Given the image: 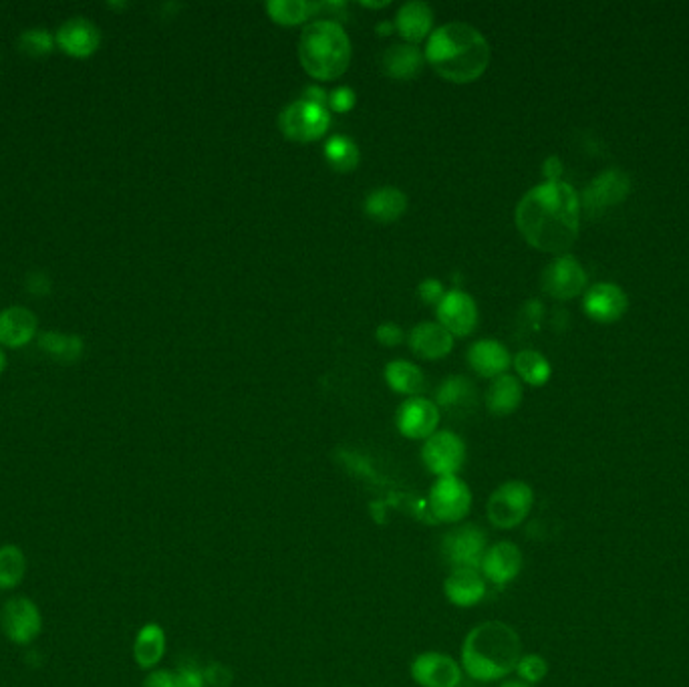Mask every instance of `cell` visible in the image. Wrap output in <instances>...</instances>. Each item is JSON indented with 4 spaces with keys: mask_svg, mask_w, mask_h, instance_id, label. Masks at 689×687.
Segmentation results:
<instances>
[{
    "mask_svg": "<svg viewBox=\"0 0 689 687\" xmlns=\"http://www.w3.org/2000/svg\"><path fill=\"white\" fill-rule=\"evenodd\" d=\"M520 234L538 250L565 252L579 234V198L565 182L532 188L516 206Z\"/></svg>",
    "mask_w": 689,
    "mask_h": 687,
    "instance_id": "1",
    "label": "cell"
},
{
    "mask_svg": "<svg viewBox=\"0 0 689 687\" xmlns=\"http://www.w3.org/2000/svg\"><path fill=\"white\" fill-rule=\"evenodd\" d=\"M25 287L31 295L35 297H45L51 293V279L47 277V272H41V270H33L27 274V279H25Z\"/></svg>",
    "mask_w": 689,
    "mask_h": 687,
    "instance_id": "39",
    "label": "cell"
},
{
    "mask_svg": "<svg viewBox=\"0 0 689 687\" xmlns=\"http://www.w3.org/2000/svg\"><path fill=\"white\" fill-rule=\"evenodd\" d=\"M37 335V317L25 307H9L0 313V343L23 347Z\"/></svg>",
    "mask_w": 689,
    "mask_h": 687,
    "instance_id": "23",
    "label": "cell"
},
{
    "mask_svg": "<svg viewBox=\"0 0 689 687\" xmlns=\"http://www.w3.org/2000/svg\"><path fill=\"white\" fill-rule=\"evenodd\" d=\"M375 31H377L381 37H387V35H391V33H393V23H389V21L379 23V25L375 27Z\"/></svg>",
    "mask_w": 689,
    "mask_h": 687,
    "instance_id": "46",
    "label": "cell"
},
{
    "mask_svg": "<svg viewBox=\"0 0 689 687\" xmlns=\"http://www.w3.org/2000/svg\"><path fill=\"white\" fill-rule=\"evenodd\" d=\"M27 573V557L17 544L0 546V591L19 587Z\"/></svg>",
    "mask_w": 689,
    "mask_h": 687,
    "instance_id": "31",
    "label": "cell"
},
{
    "mask_svg": "<svg viewBox=\"0 0 689 687\" xmlns=\"http://www.w3.org/2000/svg\"><path fill=\"white\" fill-rule=\"evenodd\" d=\"M176 681H178V687H206L204 671L194 665L180 667L176 671Z\"/></svg>",
    "mask_w": 689,
    "mask_h": 687,
    "instance_id": "41",
    "label": "cell"
},
{
    "mask_svg": "<svg viewBox=\"0 0 689 687\" xmlns=\"http://www.w3.org/2000/svg\"><path fill=\"white\" fill-rule=\"evenodd\" d=\"M424 464L432 474L438 478L442 476H458L466 462V446L460 436L454 432L442 430L430 436L422 450Z\"/></svg>",
    "mask_w": 689,
    "mask_h": 687,
    "instance_id": "10",
    "label": "cell"
},
{
    "mask_svg": "<svg viewBox=\"0 0 689 687\" xmlns=\"http://www.w3.org/2000/svg\"><path fill=\"white\" fill-rule=\"evenodd\" d=\"M325 158L337 172H353L359 166L361 154L357 144L347 135H333L325 146Z\"/></svg>",
    "mask_w": 689,
    "mask_h": 687,
    "instance_id": "33",
    "label": "cell"
},
{
    "mask_svg": "<svg viewBox=\"0 0 689 687\" xmlns=\"http://www.w3.org/2000/svg\"><path fill=\"white\" fill-rule=\"evenodd\" d=\"M411 677L422 687H458L462 681V667L446 653L426 651L413 659Z\"/></svg>",
    "mask_w": 689,
    "mask_h": 687,
    "instance_id": "12",
    "label": "cell"
},
{
    "mask_svg": "<svg viewBox=\"0 0 689 687\" xmlns=\"http://www.w3.org/2000/svg\"><path fill=\"white\" fill-rule=\"evenodd\" d=\"M436 405L450 414H466L476 407V385L464 375L448 377L436 393Z\"/></svg>",
    "mask_w": 689,
    "mask_h": 687,
    "instance_id": "25",
    "label": "cell"
},
{
    "mask_svg": "<svg viewBox=\"0 0 689 687\" xmlns=\"http://www.w3.org/2000/svg\"><path fill=\"white\" fill-rule=\"evenodd\" d=\"M144 687H178L176 673L166 671V669H156L146 677Z\"/></svg>",
    "mask_w": 689,
    "mask_h": 687,
    "instance_id": "43",
    "label": "cell"
},
{
    "mask_svg": "<svg viewBox=\"0 0 689 687\" xmlns=\"http://www.w3.org/2000/svg\"><path fill=\"white\" fill-rule=\"evenodd\" d=\"M53 47L55 39L45 29H31L19 37V49L29 57H45Z\"/></svg>",
    "mask_w": 689,
    "mask_h": 687,
    "instance_id": "35",
    "label": "cell"
},
{
    "mask_svg": "<svg viewBox=\"0 0 689 687\" xmlns=\"http://www.w3.org/2000/svg\"><path fill=\"white\" fill-rule=\"evenodd\" d=\"M204 671V679H206V685H212V687H230L232 685V671L222 665V663H212L208 665Z\"/></svg>",
    "mask_w": 689,
    "mask_h": 687,
    "instance_id": "38",
    "label": "cell"
},
{
    "mask_svg": "<svg viewBox=\"0 0 689 687\" xmlns=\"http://www.w3.org/2000/svg\"><path fill=\"white\" fill-rule=\"evenodd\" d=\"M266 11L274 23L283 27L301 25L311 17H317L315 3H307V0H272L266 5Z\"/></svg>",
    "mask_w": 689,
    "mask_h": 687,
    "instance_id": "32",
    "label": "cell"
},
{
    "mask_svg": "<svg viewBox=\"0 0 689 687\" xmlns=\"http://www.w3.org/2000/svg\"><path fill=\"white\" fill-rule=\"evenodd\" d=\"M438 323L452 337H466L476 329L478 307L464 291H450L438 305Z\"/></svg>",
    "mask_w": 689,
    "mask_h": 687,
    "instance_id": "14",
    "label": "cell"
},
{
    "mask_svg": "<svg viewBox=\"0 0 689 687\" xmlns=\"http://www.w3.org/2000/svg\"><path fill=\"white\" fill-rule=\"evenodd\" d=\"M472 492L458 476H442L430 490V510L440 522H460L470 514Z\"/></svg>",
    "mask_w": 689,
    "mask_h": 687,
    "instance_id": "9",
    "label": "cell"
},
{
    "mask_svg": "<svg viewBox=\"0 0 689 687\" xmlns=\"http://www.w3.org/2000/svg\"><path fill=\"white\" fill-rule=\"evenodd\" d=\"M305 99L315 103V105H321V107H327L329 105V93H325L321 87H307L305 89ZM329 109V107H327Z\"/></svg>",
    "mask_w": 689,
    "mask_h": 687,
    "instance_id": "45",
    "label": "cell"
},
{
    "mask_svg": "<svg viewBox=\"0 0 689 687\" xmlns=\"http://www.w3.org/2000/svg\"><path fill=\"white\" fill-rule=\"evenodd\" d=\"M490 45L472 25L448 23L436 29L426 47V61L452 83H470L490 65Z\"/></svg>",
    "mask_w": 689,
    "mask_h": 687,
    "instance_id": "2",
    "label": "cell"
},
{
    "mask_svg": "<svg viewBox=\"0 0 689 687\" xmlns=\"http://www.w3.org/2000/svg\"><path fill=\"white\" fill-rule=\"evenodd\" d=\"M375 337L381 345H387V347H397L401 341H403V331L401 327H397L395 323H383L377 327L375 331Z\"/></svg>",
    "mask_w": 689,
    "mask_h": 687,
    "instance_id": "42",
    "label": "cell"
},
{
    "mask_svg": "<svg viewBox=\"0 0 689 687\" xmlns=\"http://www.w3.org/2000/svg\"><path fill=\"white\" fill-rule=\"evenodd\" d=\"M542 172H544V178L546 182H559V178L563 176V164L559 158H548L542 166Z\"/></svg>",
    "mask_w": 689,
    "mask_h": 687,
    "instance_id": "44",
    "label": "cell"
},
{
    "mask_svg": "<svg viewBox=\"0 0 689 687\" xmlns=\"http://www.w3.org/2000/svg\"><path fill=\"white\" fill-rule=\"evenodd\" d=\"M5 367H7V357H5L3 349H0V373H3V371H5Z\"/></svg>",
    "mask_w": 689,
    "mask_h": 687,
    "instance_id": "48",
    "label": "cell"
},
{
    "mask_svg": "<svg viewBox=\"0 0 689 687\" xmlns=\"http://www.w3.org/2000/svg\"><path fill=\"white\" fill-rule=\"evenodd\" d=\"M385 379L393 391L403 393V395H418L426 387V377L422 369L409 361L387 363Z\"/></svg>",
    "mask_w": 689,
    "mask_h": 687,
    "instance_id": "29",
    "label": "cell"
},
{
    "mask_svg": "<svg viewBox=\"0 0 689 687\" xmlns=\"http://www.w3.org/2000/svg\"><path fill=\"white\" fill-rule=\"evenodd\" d=\"M39 347L59 363H75L85 353V343L79 335H65L57 331L43 333L39 337Z\"/></svg>",
    "mask_w": 689,
    "mask_h": 687,
    "instance_id": "30",
    "label": "cell"
},
{
    "mask_svg": "<svg viewBox=\"0 0 689 687\" xmlns=\"http://www.w3.org/2000/svg\"><path fill=\"white\" fill-rule=\"evenodd\" d=\"M532 504H534L532 488L520 480H512V482H504L492 492L486 506V514H488V520L496 528L510 530L526 520Z\"/></svg>",
    "mask_w": 689,
    "mask_h": 687,
    "instance_id": "5",
    "label": "cell"
},
{
    "mask_svg": "<svg viewBox=\"0 0 689 687\" xmlns=\"http://www.w3.org/2000/svg\"><path fill=\"white\" fill-rule=\"evenodd\" d=\"M55 41L67 55L85 59L99 49L101 33L91 21L83 17H73L57 31Z\"/></svg>",
    "mask_w": 689,
    "mask_h": 687,
    "instance_id": "16",
    "label": "cell"
},
{
    "mask_svg": "<svg viewBox=\"0 0 689 687\" xmlns=\"http://www.w3.org/2000/svg\"><path fill=\"white\" fill-rule=\"evenodd\" d=\"M299 59L313 79L333 81L349 69L351 41L339 23L313 21L301 33Z\"/></svg>",
    "mask_w": 689,
    "mask_h": 687,
    "instance_id": "4",
    "label": "cell"
},
{
    "mask_svg": "<svg viewBox=\"0 0 689 687\" xmlns=\"http://www.w3.org/2000/svg\"><path fill=\"white\" fill-rule=\"evenodd\" d=\"M522 657L518 633L502 621L476 625L462 645V669L476 681H498L516 669Z\"/></svg>",
    "mask_w": 689,
    "mask_h": 687,
    "instance_id": "3",
    "label": "cell"
},
{
    "mask_svg": "<svg viewBox=\"0 0 689 687\" xmlns=\"http://www.w3.org/2000/svg\"><path fill=\"white\" fill-rule=\"evenodd\" d=\"M444 593L456 607H474L486 597V579L476 569H454L444 583Z\"/></svg>",
    "mask_w": 689,
    "mask_h": 687,
    "instance_id": "18",
    "label": "cell"
},
{
    "mask_svg": "<svg viewBox=\"0 0 689 687\" xmlns=\"http://www.w3.org/2000/svg\"><path fill=\"white\" fill-rule=\"evenodd\" d=\"M500 687H532L530 683H524V681H506L502 683Z\"/></svg>",
    "mask_w": 689,
    "mask_h": 687,
    "instance_id": "47",
    "label": "cell"
},
{
    "mask_svg": "<svg viewBox=\"0 0 689 687\" xmlns=\"http://www.w3.org/2000/svg\"><path fill=\"white\" fill-rule=\"evenodd\" d=\"M331 125V115L327 107L315 105L307 99H299L283 109L279 115L281 131L293 142L309 144L327 133Z\"/></svg>",
    "mask_w": 689,
    "mask_h": 687,
    "instance_id": "6",
    "label": "cell"
},
{
    "mask_svg": "<svg viewBox=\"0 0 689 687\" xmlns=\"http://www.w3.org/2000/svg\"><path fill=\"white\" fill-rule=\"evenodd\" d=\"M514 367L518 375L534 387L544 385L550 377V365L538 351H520L514 359Z\"/></svg>",
    "mask_w": 689,
    "mask_h": 687,
    "instance_id": "34",
    "label": "cell"
},
{
    "mask_svg": "<svg viewBox=\"0 0 689 687\" xmlns=\"http://www.w3.org/2000/svg\"><path fill=\"white\" fill-rule=\"evenodd\" d=\"M585 309L599 323H613L627 311V297L615 285H595L585 299Z\"/></svg>",
    "mask_w": 689,
    "mask_h": 687,
    "instance_id": "22",
    "label": "cell"
},
{
    "mask_svg": "<svg viewBox=\"0 0 689 687\" xmlns=\"http://www.w3.org/2000/svg\"><path fill=\"white\" fill-rule=\"evenodd\" d=\"M418 295H420V299L424 301V303H428V305H440L442 303V299L446 297V289H444V285L440 283V281H436V279H428V281H424L420 287H418Z\"/></svg>",
    "mask_w": 689,
    "mask_h": 687,
    "instance_id": "40",
    "label": "cell"
},
{
    "mask_svg": "<svg viewBox=\"0 0 689 687\" xmlns=\"http://www.w3.org/2000/svg\"><path fill=\"white\" fill-rule=\"evenodd\" d=\"M522 565H524V559H522L520 548L514 542L502 540L488 548L480 571L486 581L502 587L520 575Z\"/></svg>",
    "mask_w": 689,
    "mask_h": 687,
    "instance_id": "15",
    "label": "cell"
},
{
    "mask_svg": "<svg viewBox=\"0 0 689 687\" xmlns=\"http://www.w3.org/2000/svg\"><path fill=\"white\" fill-rule=\"evenodd\" d=\"M434 25V13L430 9V5L422 3V0H411V3H405L395 19V29L397 33L409 43V45H416L420 41H424Z\"/></svg>",
    "mask_w": 689,
    "mask_h": 687,
    "instance_id": "21",
    "label": "cell"
},
{
    "mask_svg": "<svg viewBox=\"0 0 689 687\" xmlns=\"http://www.w3.org/2000/svg\"><path fill=\"white\" fill-rule=\"evenodd\" d=\"M409 347L422 359H444L454 349V337L440 323H420L409 333Z\"/></svg>",
    "mask_w": 689,
    "mask_h": 687,
    "instance_id": "19",
    "label": "cell"
},
{
    "mask_svg": "<svg viewBox=\"0 0 689 687\" xmlns=\"http://www.w3.org/2000/svg\"><path fill=\"white\" fill-rule=\"evenodd\" d=\"M355 101H357V95L353 89L349 87H337L335 91L329 93V109L337 111V113H347L355 107Z\"/></svg>",
    "mask_w": 689,
    "mask_h": 687,
    "instance_id": "37",
    "label": "cell"
},
{
    "mask_svg": "<svg viewBox=\"0 0 689 687\" xmlns=\"http://www.w3.org/2000/svg\"><path fill=\"white\" fill-rule=\"evenodd\" d=\"M486 551V534L474 524L456 526L442 540V553L454 569L480 571Z\"/></svg>",
    "mask_w": 689,
    "mask_h": 687,
    "instance_id": "8",
    "label": "cell"
},
{
    "mask_svg": "<svg viewBox=\"0 0 689 687\" xmlns=\"http://www.w3.org/2000/svg\"><path fill=\"white\" fill-rule=\"evenodd\" d=\"M629 194V178L619 170H609L601 174L585 190V210L591 216L601 214L607 206H615Z\"/></svg>",
    "mask_w": 689,
    "mask_h": 687,
    "instance_id": "17",
    "label": "cell"
},
{
    "mask_svg": "<svg viewBox=\"0 0 689 687\" xmlns=\"http://www.w3.org/2000/svg\"><path fill=\"white\" fill-rule=\"evenodd\" d=\"M407 208V196L393 186L377 188L369 192L365 200V212L371 220L379 224H389L395 222Z\"/></svg>",
    "mask_w": 689,
    "mask_h": 687,
    "instance_id": "26",
    "label": "cell"
},
{
    "mask_svg": "<svg viewBox=\"0 0 689 687\" xmlns=\"http://www.w3.org/2000/svg\"><path fill=\"white\" fill-rule=\"evenodd\" d=\"M587 285V274L573 256H561L542 274V289L555 299H573Z\"/></svg>",
    "mask_w": 689,
    "mask_h": 687,
    "instance_id": "13",
    "label": "cell"
},
{
    "mask_svg": "<svg viewBox=\"0 0 689 687\" xmlns=\"http://www.w3.org/2000/svg\"><path fill=\"white\" fill-rule=\"evenodd\" d=\"M522 401V385L512 375H500L486 391V405L494 416H510Z\"/></svg>",
    "mask_w": 689,
    "mask_h": 687,
    "instance_id": "28",
    "label": "cell"
},
{
    "mask_svg": "<svg viewBox=\"0 0 689 687\" xmlns=\"http://www.w3.org/2000/svg\"><path fill=\"white\" fill-rule=\"evenodd\" d=\"M424 63H426L424 53L416 45H409V43L387 47L381 59L383 71L391 79H397V81L416 79L422 73Z\"/></svg>",
    "mask_w": 689,
    "mask_h": 687,
    "instance_id": "20",
    "label": "cell"
},
{
    "mask_svg": "<svg viewBox=\"0 0 689 687\" xmlns=\"http://www.w3.org/2000/svg\"><path fill=\"white\" fill-rule=\"evenodd\" d=\"M468 363L482 377H500L510 365V355L502 343L494 339H482L470 347Z\"/></svg>",
    "mask_w": 689,
    "mask_h": 687,
    "instance_id": "24",
    "label": "cell"
},
{
    "mask_svg": "<svg viewBox=\"0 0 689 687\" xmlns=\"http://www.w3.org/2000/svg\"><path fill=\"white\" fill-rule=\"evenodd\" d=\"M395 424L399 434L409 440H428L438 432L440 407L426 397H411L397 409Z\"/></svg>",
    "mask_w": 689,
    "mask_h": 687,
    "instance_id": "11",
    "label": "cell"
},
{
    "mask_svg": "<svg viewBox=\"0 0 689 687\" xmlns=\"http://www.w3.org/2000/svg\"><path fill=\"white\" fill-rule=\"evenodd\" d=\"M166 653V633L158 623H148L137 631L133 659L142 669H154Z\"/></svg>",
    "mask_w": 689,
    "mask_h": 687,
    "instance_id": "27",
    "label": "cell"
},
{
    "mask_svg": "<svg viewBox=\"0 0 689 687\" xmlns=\"http://www.w3.org/2000/svg\"><path fill=\"white\" fill-rule=\"evenodd\" d=\"M0 629L15 645H31L43 631V615L27 597L9 599L0 609Z\"/></svg>",
    "mask_w": 689,
    "mask_h": 687,
    "instance_id": "7",
    "label": "cell"
},
{
    "mask_svg": "<svg viewBox=\"0 0 689 687\" xmlns=\"http://www.w3.org/2000/svg\"><path fill=\"white\" fill-rule=\"evenodd\" d=\"M516 671L524 683H538L546 677L548 663L544 661V657H540L536 653H528V655L520 657Z\"/></svg>",
    "mask_w": 689,
    "mask_h": 687,
    "instance_id": "36",
    "label": "cell"
}]
</instances>
